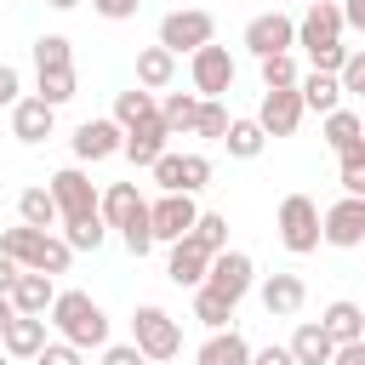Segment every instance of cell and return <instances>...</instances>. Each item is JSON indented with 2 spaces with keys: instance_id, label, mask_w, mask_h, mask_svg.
Listing matches in <instances>:
<instances>
[{
  "instance_id": "42",
  "label": "cell",
  "mask_w": 365,
  "mask_h": 365,
  "mask_svg": "<svg viewBox=\"0 0 365 365\" xmlns=\"http://www.w3.org/2000/svg\"><path fill=\"white\" fill-rule=\"evenodd\" d=\"M336 80H342V97L354 91V97H365V51H348L342 57V68H336Z\"/></svg>"
},
{
  "instance_id": "12",
  "label": "cell",
  "mask_w": 365,
  "mask_h": 365,
  "mask_svg": "<svg viewBox=\"0 0 365 365\" xmlns=\"http://www.w3.org/2000/svg\"><path fill=\"white\" fill-rule=\"evenodd\" d=\"M188 74H194V91H200V97H222V91L234 86V57H228V46H200L194 63H188Z\"/></svg>"
},
{
  "instance_id": "9",
  "label": "cell",
  "mask_w": 365,
  "mask_h": 365,
  "mask_svg": "<svg viewBox=\"0 0 365 365\" xmlns=\"http://www.w3.org/2000/svg\"><path fill=\"white\" fill-rule=\"evenodd\" d=\"M51 200H57V217H63V222L97 211V188H91V177H86L80 165H63V171L51 177Z\"/></svg>"
},
{
  "instance_id": "50",
  "label": "cell",
  "mask_w": 365,
  "mask_h": 365,
  "mask_svg": "<svg viewBox=\"0 0 365 365\" xmlns=\"http://www.w3.org/2000/svg\"><path fill=\"white\" fill-rule=\"evenodd\" d=\"M342 29H359L365 34V0H342Z\"/></svg>"
},
{
  "instance_id": "2",
  "label": "cell",
  "mask_w": 365,
  "mask_h": 365,
  "mask_svg": "<svg viewBox=\"0 0 365 365\" xmlns=\"http://www.w3.org/2000/svg\"><path fill=\"white\" fill-rule=\"evenodd\" d=\"M97 211L108 228H120L125 251L131 257H148L154 251V228H148V200L137 194V182H108V194H97Z\"/></svg>"
},
{
  "instance_id": "22",
  "label": "cell",
  "mask_w": 365,
  "mask_h": 365,
  "mask_svg": "<svg viewBox=\"0 0 365 365\" xmlns=\"http://www.w3.org/2000/svg\"><path fill=\"white\" fill-rule=\"evenodd\" d=\"M285 348H291V359H297V365H331V354H336V342L325 336V325H319V319H302V325H297V336H291Z\"/></svg>"
},
{
  "instance_id": "31",
  "label": "cell",
  "mask_w": 365,
  "mask_h": 365,
  "mask_svg": "<svg viewBox=\"0 0 365 365\" xmlns=\"http://www.w3.org/2000/svg\"><path fill=\"white\" fill-rule=\"evenodd\" d=\"M234 308H240V302H228L222 291H211V285H194V319H200L205 331H222V325L234 319Z\"/></svg>"
},
{
  "instance_id": "4",
  "label": "cell",
  "mask_w": 365,
  "mask_h": 365,
  "mask_svg": "<svg viewBox=\"0 0 365 365\" xmlns=\"http://www.w3.org/2000/svg\"><path fill=\"white\" fill-rule=\"evenodd\" d=\"M131 342H137L148 359H177V354H182V325H177L165 308L143 302V308L131 314Z\"/></svg>"
},
{
  "instance_id": "46",
  "label": "cell",
  "mask_w": 365,
  "mask_h": 365,
  "mask_svg": "<svg viewBox=\"0 0 365 365\" xmlns=\"http://www.w3.org/2000/svg\"><path fill=\"white\" fill-rule=\"evenodd\" d=\"M137 6H143V0H91V11H97V17H108V23L137 17Z\"/></svg>"
},
{
  "instance_id": "36",
  "label": "cell",
  "mask_w": 365,
  "mask_h": 365,
  "mask_svg": "<svg viewBox=\"0 0 365 365\" xmlns=\"http://www.w3.org/2000/svg\"><path fill=\"white\" fill-rule=\"evenodd\" d=\"M34 68H74V51L63 34H40L34 40Z\"/></svg>"
},
{
  "instance_id": "19",
  "label": "cell",
  "mask_w": 365,
  "mask_h": 365,
  "mask_svg": "<svg viewBox=\"0 0 365 365\" xmlns=\"http://www.w3.org/2000/svg\"><path fill=\"white\" fill-rule=\"evenodd\" d=\"M6 297H11V308H17V314H51V297H57V285H51V274H40V268H23V274H17V285H11Z\"/></svg>"
},
{
  "instance_id": "45",
  "label": "cell",
  "mask_w": 365,
  "mask_h": 365,
  "mask_svg": "<svg viewBox=\"0 0 365 365\" xmlns=\"http://www.w3.org/2000/svg\"><path fill=\"white\" fill-rule=\"evenodd\" d=\"M103 365H148V354L137 342H114V348H103Z\"/></svg>"
},
{
  "instance_id": "26",
  "label": "cell",
  "mask_w": 365,
  "mask_h": 365,
  "mask_svg": "<svg viewBox=\"0 0 365 365\" xmlns=\"http://www.w3.org/2000/svg\"><path fill=\"white\" fill-rule=\"evenodd\" d=\"M51 228H29V222H17V228H0V251L17 262V268H34V257H40V240H46Z\"/></svg>"
},
{
  "instance_id": "17",
  "label": "cell",
  "mask_w": 365,
  "mask_h": 365,
  "mask_svg": "<svg viewBox=\"0 0 365 365\" xmlns=\"http://www.w3.org/2000/svg\"><path fill=\"white\" fill-rule=\"evenodd\" d=\"M257 297H262V308H268L274 319H291V314L308 302V285H302L297 274H268V279L257 285Z\"/></svg>"
},
{
  "instance_id": "18",
  "label": "cell",
  "mask_w": 365,
  "mask_h": 365,
  "mask_svg": "<svg viewBox=\"0 0 365 365\" xmlns=\"http://www.w3.org/2000/svg\"><path fill=\"white\" fill-rule=\"evenodd\" d=\"M165 137H171V131H165V120L154 114V120H143V125H131V131H125L120 154H125L131 165H154V160L165 154Z\"/></svg>"
},
{
  "instance_id": "39",
  "label": "cell",
  "mask_w": 365,
  "mask_h": 365,
  "mask_svg": "<svg viewBox=\"0 0 365 365\" xmlns=\"http://www.w3.org/2000/svg\"><path fill=\"white\" fill-rule=\"evenodd\" d=\"M68 257H74V251H68V240L46 234V240H40V257H34V268H40V274H68Z\"/></svg>"
},
{
  "instance_id": "21",
  "label": "cell",
  "mask_w": 365,
  "mask_h": 365,
  "mask_svg": "<svg viewBox=\"0 0 365 365\" xmlns=\"http://www.w3.org/2000/svg\"><path fill=\"white\" fill-rule=\"evenodd\" d=\"M194 365H251V342H245L234 325H222V331H211V336L200 342Z\"/></svg>"
},
{
  "instance_id": "11",
  "label": "cell",
  "mask_w": 365,
  "mask_h": 365,
  "mask_svg": "<svg viewBox=\"0 0 365 365\" xmlns=\"http://www.w3.org/2000/svg\"><path fill=\"white\" fill-rule=\"evenodd\" d=\"M245 46H251V57L291 51V46H297V23H291L285 11H262V17H251V23H245Z\"/></svg>"
},
{
  "instance_id": "15",
  "label": "cell",
  "mask_w": 365,
  "mask_h": 365,
  "mask_svg": "<svg viewBox=\"0 0 365 365\" xmlns=\"http://www.w3.org/2000/svg\"><path fill=\"white\" fill-rule=\"evenodd\" d=\"M51 120H57V108L46 97H17L11 103V137L17 143H46L51 137Z\"/></svg>"
},
{
  "instance_id": "32",
  "label": "cell",
  "mask_w": 365,
  "mask_h": 365,
  "mask_svg": "<svg viewBox=\"0 0 365 365\" xmlns=\"http://www.w3.org/2000/svg\"><path fill=\"white\" fill-rule=\"evenodd\" d=\"M103 234H108L103 211H91V217H74V222H63V240H68V251H97V245H103Z\"/></svg>"
},
{
  "instance_id": "5",
  "label": "cell",
  "mask_w": 365,
  "mask_h": 365,
  "mask_svg": "<svg viewBox=\"0 0 365 365\" xmlns=\"http://www.w3.org/2000/svg\"><path fill=\"white\" fill-rule=\"evenodd\" d=\"M279 245L297 251V257L319 251V205L308 194H285L279 200Z\"/></svg>"
},
{
  "instance_id": "27",
  "label": "cell",
  "mask_w": 365,
  "mask_h": 365,
  "mask_svg": "<svg viewBox=\"0 0 365 365\" xmlns=\"http://www.w3.org/2000/svg\"><path fill=\"white\" fill-rule=\"evenodd\" d=\"M154 114H160V103H154L148 86H131V91L114 97V120H120V131H131V125H143V120H154Z\"/></svg>"
},
{
  "instance_id": "16",
  "label": "cell",
  "mask_w": 365,
  "mask_h": 365,
  "mask_svg": "<svg viewBox=\"0 0 365 365\" xmlns=\"http://www.w3.org/2000/svg\"><path fill=\"white\" fill-rule=\"evenodd\" d=\"M120 143H125L120 120H80L74 125V154L80 160H108V154H120Z\"/></svg>"
},
{
  "instance_id": "29",
  "label": "cell",
  "mask_w": 365,
  "mask_h": 365,
  "mask_svg": "<svg viewBox=\"0 0 365 365\" xmlns=\"http://www.w3.org/2000/svg\"><path fill=\"white\" fill-rule=\"evenodd\" d=\"M262 143H268V131H262L257 120H228V131H222V148H228L234 160H257Z\"/></svg>"
},
{
  "instance_id": "41",
  "label": "cell",
  "mask_w": 365,
  "mask_h": 365,
  "mask_svg": "<svg viewBox=\"0 0 365 365\" xmlns=\"http://www.w3.org/2000/svg\"><path fill=\"white\" fill-rule=\"evenodd\" d=\"M336 160H342V194H359L365 200V143L348 148V154H336Z\"/></svg>"
},
{
  "instance_id": "3",
  "label": "cell",
  "mask_w": 365,
  "mask_h": 365,
  "mask_svg": "<svg viewBox=\"0 0 365 365\" xmlns=\"http://www.w3.org/2000/svg\"><path fill=\"white\" fill-rule=\"evenodd\" d=\"M51 325L63 342H74L80 354L86 348H108V314L86 297V291H57L51 297Z\"/></svg>"
},
{
  "instance_id": "51",
  "label": "cell",
  "mask_w": 365,
  "mask_h": 365,
  "mask_svg": "<svg viewBox=\"0 0 365 365\" xmlns=\"http://www.w3.org/2000/svg\"><path fill=\"white\" fill-rule=\"evenodd\" d=\"M17 274H23V268H17V262H11V257H6V251H0V297H6V291H11V285H17Z\"/></svg>"
},
{
  "instance_id": "30",
  "label": "cell",
  "mask_w": 365,
  "mask_h": 365,
  "mask_svg": "<svg viewBox=\"0 0 365 365\" xmlns=\"http://www.w3.org/2000/svg\"><path fill=\"white\" fill-rule=\"evenodd\" d=\"M17 217H23L29 228H57V222H63L51 188H23V194H17Z\"/></svg>"
},
{
  "instance_id": "34",
  "label": "cell",
  "mask_w": 365,
  "mask_h": 365,
  "mask_svg": "<svg viewBox=\"0 0 365 365\" xmlns=\"http://www.w3.org/2000/svg\"><path fill=\"white\" fill-rule=\"evenodd\" d=\"M188 234H194V240H200L211 257H217V251H228V217H222V211H200Z\"/></svg>"
},
{
  "instance_id": "28",
  "label": "cell",
  "mask_w": 365,
  "mask_h": 365,
  "mask_svg": "<svg viewBox=\"0 0 365 365\" xmlns=\"http://www.w3.org/2000/svg\"><path fill=\"white\" fill-rule=\"evenodd\" d=\"M325 143H331L336 154L359 148V143H365V120H359L354 108H331V114H325Z\"/></svg>"
},
{
  "instance_id": "33",
  "label": "cell",
  "mask_w": 365,
  "mask_h": 365,
  "mask_svg": "<svg viewBox=\"0 0 365 365\" xmlns=\"http://www.w3.org/2000/svg\"><path fill=\"white\" fill-rule=\"evenodd\" d=\"M194 114H200V97H188V91H171V97L160 103V120H165L171 137H177V131H194Z\"/></svg>"
},
{
  "instance_id": "35",
  "label": "cell",
  "mask_w": 365,
  "mask_h": 365,
  "mask_svg": "<svg viewBox=\"0 0 365 365\" xmlns=\"http://www.w3.org/2000/svg\"><path fill=\"white\" fill-rule=\"evenodd\" d=\"M222 131H228V108H222V97H200L194 137H211V143H222Z\"/></svg>"
},
{
  "instance_id": "53",
  "label": "cell",
  "mask_w": 365,
  "mask_h": 365,
  "mask_svg": "<svg viewBox=\"0 0 365 365\" xmlns=\"http://www.w3.org/2000/svg\"><path fill=\"white\" fill-rule=\"evenodd\" d=\"M46 6H51V11H74L80 0H46Z\"/></svg>"
},
{
  "instance_id": "43",
  "label": "cell",
  "mask_w": 365,
  "mask_h": 365,
  "mask_svg": "<svg viewBox=\"0 0 365 365\" xmlns=\"http://www.w3.org/2000/svg\"><path fill=\"white\" fill-rule=\"evenodd\" d=\"M205 182H211V160L205 154H182V194H194Z\"/></svg>"
},
{
  "instance_id": "25",
  "label": "cell",
  "mask_w": 365,
  "mask_h": 365,
  "mask_svg": "<svg viewBox=\"0 0 365 365\" xmlns=\"http://www.w3.org/2000/svg\"><path fill=\"white\" fill-rule=\"evenodd\" d=\"M171 74H177V51H165V46H143L137 51V86L160 91V86H171Z\"/></svg>"
},
{
  "instance_id": "52",
  "label": "cell",
  "mask_w": 365,
  "mask_h": 365,
  "mask_svg": "<svg viewBox=\"0 0 365 365\" xmlns=\"http://www.w3.org/2000/svg\"><path fill=\"white\" fill-rule=\"evenodd\" d=\"M11 314H17V308H11V297H0V336H6V325H11Z\"/></svg>"
},
{
  "instance_id": "38",
  "label": "cell",
  "mask_w": 365,
  "mask_h": 365,
  "mask_svg": "<svg viewBox=\"0 0 365 365\" xmlns=\"http://www.w3.org/2000/svg\"><path fill=\"white\" fill-rule=\"evenodd\" d=\"M257 63H262V86H268V91H274V86H297V80H302L291 51H274V57H257Z\"/></svg>"
},
{
  "instance_id": "1",
  "label": "cell",
  "mask_w": 365,
  "mask_h": 365,
  "mask_svg": "<svg viewBox=\"0 0 365 365\" xmlns=\"http://www.w3.org/2000/svg\"><path fill=\"white\" fill-rule=\"evenodd\" d=\"M297 46L314 57L319 74H336L342 57H348V46H342V6L336 0H308V11L297 23Z\"/></svg>"
},
{
  "instance_id": "6",
  "label": "cell",
  "mask_w": 365,
  "mask_h": 365,
  "mask_svg": "<svg viewBox=\"0 0 365 365\" xmlns=\"http://www.w3.org/2000/svg\"><path fill=\"white\" fill-rule=\"evenodd\" d=\"M211 34H217V17L211 11H200V6H182V11H165V23H160V46L165 51H200V46H211Z\"/></svg>"
},
{
  "instance_id": "40",
  "label": "cell",
  "mask_w": 365,
  "mask_h": 365,
  "mask_svg": "<svg viewBox=\"0 0 365 365\" xmlns=\"http://www.w3.org/2000/svg\"><path fill=\"white\" fill-rule=\"evenodd\" d=\"M148 171H154L160 194H182V154H171V148H165V154H160V160H154Z\"/></svg>"
},
{
  "instance_id": "10",
  "label": "cell",
  "mask_w": 365,
  "mask_h": 365,
  "mask_svg": "<svg viewBox=\"0 0 365 365\" xmlns=\"http://www.w3.org/2000/svg\"><path fill=\"white\" fill-rule=\"evenodd\" d=\"M194 217H200V205H194V194H160L154 205H148V228H154V240H182L188 228H194Z\"/></svg>"
},
{
  "instance_id": "20",
  "label": "cell",
  "mask_w": 365,
  "mask_h": 365,
  "mask_svg": "<svg viewBox=\"0 0 365 365\" xmlns=\"http://www.w3.org/2000/svg\"><path fill=\"white\" fill-rule=\"evenodd\" d=\"M0 348H6L11 359H34V354L46 348V314H11Z\"/></svg>"
},
{
  "instance_id": "24",
  "label": "cell",
  "mask_w": 365,
  "mask_h": 365,
  "mask_svg": "<svg viewBox=\"0 0 365 365\" xmlns=\"http://www.w3.org/2000/svg\"><path fill=\"white\" fill-rule=\"evenodd\" d=\"M319 325H325L331 342H359V336H365V308H359V302H331V308L319 314Z\"/></svg>"
},
{
  "instance_id": "8",
  "label": "cell",
  "mask_w": 365,
  "mask_h": 365,
  "mask_svg": "<svg viewBox=\"0 0 365 365\" xmlns=\"http://www.w3.org/2000/svg\"><path fill=\"white\" fill-rule=\"evenodd\" d=\"M302 91L297 86H274V91H262V108H257V125L268 131V137H291L297 125H302Z\"/></svg>"
},
{
  "instance_id": "14",
  "label": "cell",
  "mask_w": 365,
  "mask_h": 365,
  "mask_svg": "<svg viewBox=\"0 0 365 365\" xmlns=\"http://www.w3.org/2000/svg\"><path fill=\"white\" fill-rule=\"evenodd\" d=\"M205 268H211V251L194 240V234H182V240H171V262H165V279L171 285H205Z\"/></svg>"
},
{
  "instance_id": "13",
  "label": "cell",
  "mask_w": 365,
  "mask_h": 365,
  "mask_svg": "<svg viewBox=\"0 0 365 365\" xmlns=\"http://www.w3.org/2000/svg\"><path fill=\"white\" fill-rule=\"evenodd\" d=\"M251 279H257V268H251V257H245V251H217V257H211V268H205V285H211V291H222L228 302H240V297L251 291Z\"/></svg>"
},
{
  "instance_id": "44",
  "label": "cell",
  "mask_w": 365,
  "mask_h": 365,
  "mask_svg": "<svg viewBox=\"0 0 365 365\" xmlns=\"http://www.w3.org/2000/svg\"><path fill=\"white\" fill-rule=\"evenodd\" d=\"M34 365H80V348H74V342H63V336H57V342H46V348H40V354H34Z\"/></svg>"
},
{
  "instance_id": "49",
  "label": "cell",
  "mask_w": 365,
  "mask_h": 365,
  "mask_svg": "<svg viewBox=\"0 0 365 365\" xmlns=\"http://www.w3.org/2000/svg\"><path fill=\"white\" fill-rule=\"evenodd\" d=\"M251 365H297V359H291V348H279V342H274V348H257V354H251Z\"/></svg>"
},
{
  "instance_id": "7",
  "label": "cell",
  "mask_w": 365,
  "mask_h": 365,
  "mask_svg": "<svg viewBox=\"0 0 365 365\" xmlns=\"http://www.w3.org/2000/svg\"><path fill=\"white\" fill-rule=\"evenodd\" d=\"M319 240L336 245V251L365 245V200H359V194H342L336 205H325V211H319Z\"/></svg>"
},
{
  "instance_id": "37",
  "label": "cell",
  "mask_w": 365,
  "mask_h": 365,
  "mask_svg": "<svg viewBox=\"0 0 365 365\" xmlns=\"http://www.w3.org/2000/svg\"><path fill=\"white\" fill-rule=\"evenodd\" d=\"M34 74H40V91H34V97H46L51 108L74 97V68H34Z\"/></svg>"
},
{
  "instance_id": "23",
  "label": "cell",
  "mask_w": 365,
  "mask_h": 365,
  "mask_svg": "<svg viewBox=\"0 0 365 365\" xmlns=\"http://www.w3.org/2000/svg\"><path fill=\"white\" fill-rule=\"evenodd\" d=\"M297 91H302V108H314V114H331V108H342V80H336V74H319V68H308V74L297 80Z\"/></svg>"
},
{
  "instance_id": "47",
  "label": "cell",
  "mask_w": 365,
  "mask_h": 365,
  "mask_svg": "<svg viewBox=\"0 0 365 365\" xmlns=\"http://www.w3.org/2000/svg\"><path fill=\"white\" fill-rule=\"evenodd\" d=\"M23 97V80H17V68L11 63H0V108H11Z\"/></svg>"
},
{
  "instance_id": "48",
  "label": "cell",
  "mask_w": 365,
  "mask_h": 365,
  "mask_svg": "<svg viewBox=\"0 0 365 365\" xmlns=\"http://www.w3.org/2000/svg\"><path fill=\"white\" fill-rule=\"evenodd\" d=\"M331 365H365V336H359V342H336Z\"/></svg>"
},
{
  "instance_id": "54",
  "label": "cell",
  "mask_w": 365,
  "mask_h": 365,
  "mask_svg": "<svg viewBox=\"0 0 365 365\" xmlns=\"http://www.w3.org/2000/svg\"><path fill=\"white\" fill-rule=\"evenodd\" d=\"M0 365H11V354H6V348H0Z\"/></svg>"
}]
</instances>
